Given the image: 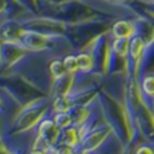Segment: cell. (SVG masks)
<instances>
[{"mask_svg": "<svg viewBox=\"0 0 154 154\" xmlns=\"http://www.w3.org/2000/svg\"><path fill=\"white\" fill-rule=\"evenodd\" d=\"M63 63H65V68H66L68 73H73V72H76L79 69L78 68V59H76V56H68L66 59L63 60Z\"/></svg>", "mask_w": 154, "mask_h": 154, "instance_id": "obj_5", "label": "cell"}, {"mask_svg": "<svg viewBox=\"0 0 154 154\" xmlns=\"http://www.w3.org/2000/svg\"><path fill=\"white\" fill-rule=\"evenodd\" d=\"M71 123V116L66 115V112H60L56 116V125L57 126H68Z\"/></svg>", "mask_w": 154, "mask_h": 154, "instance_id": "obj_8", "label": "cell"}, {"mask_svg": "<svg viewBox=\"0 0 154 154\" xmlns=\"http://www.w3.org/2000/svg\"><path fill=\"white\" fill-rule=\"evenodd\" d=\"M50 69H51V73L54 75V76H63L65 73H68L66 71V68H65V63L63 62H60V60H56V62H53L51 63V66H50Z\"/></svg>", "mask_w": 154, "mask_h": 154, "instance_id": "obj_4", "label": "cell"}, {"mask_svg": "<svg viewBox=\"0 0 154 154\" xmlns=\"http://www.w3.org/2000/svg\"><path fill=\"white\" fill-rule=\"evenodd\" d=\"M134 32H135V28L128 21H120V22H118V24L113 26V35L116 37V38H125V40H128L129 37L134 35Z\"/></svg>", "mask_w": 154, "mask_h": 154, "instance_id": "obj_1", "label": "cell"}, {"mask_svg": "<svg viewBox=\"0 0 154 154\" xmlns=\"http://www.w3.org/2000/svg\"><path fill=\"white\" fill-rule=\"evenodd\" d=\"M76 59H78V68H79L81 71H88V69H90L91 59H90L88 54H79V56H76Z\"/></svg>", "mask_w": 154, "mask_h": 154, "instance_id": "obj_7", "label": "cell"}, {"mask_svg": "<svg viewBox=\"0 0 154 154\" xmlns=\"http://www.w3.org/2000/svg\"><path fill=\"white\" fill-rule=\"evenodd\" d=\"M142 90L147 95H151L154 97V76L153 75H148L144 78L142 81Z\"/></svg>", "mask_w": 154, "mask_h": 154, "instance_id": "obj_3", "label": "cell"}, {"mask_svg": "<svg viewBox=\"0 0 154 154\" xmlns=\"http://www.w3.org/2000/svg\"><path fill=\"white\" fill-rule=\"evenodd\" d=\"M71 106L72 104L68 97H59V98L56 100V103H54V107H56L57 112H66V110L71 109Z\"/></svg>", "mask_w": 154, "mask_h": 154, "instance_id": "obj_6", "label": "cell"}, {"mask_svg": "<svg viewBox=\"0 0 154 154\" xmlns=\"http://www.w3.org/2000/svg\"><path fill=\"white\" fill-rule=\"evenodd\" d=\"M129 51H131L132 59L135 60V62L140 60L142 51H144V41H142L140 37H134L132 38V41H131V44H129Z\"/></svg>", "mask_w": 154, "mask_h": 154, "instance_id": "obj_2", "label": "cell"}]
</instances>
